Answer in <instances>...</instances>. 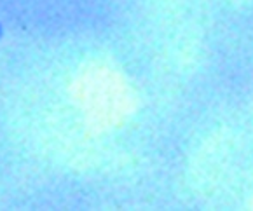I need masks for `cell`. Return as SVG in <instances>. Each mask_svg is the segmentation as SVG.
<instances>
[{
	"instance_id": "obj_1",
	"label": "cell",
	"mask_w": 253,
	"mask_h": 211,
	"mask_svg": "<svg viewBox=\"0 0 253 211\" xmlns=\"http://www.w3.org/2000/svg\"><path fill=\"white\" fill-rule=\"evenodd\" d=\"M5 37V25L2 23V19H0V41Z\"/></svg>"
}]
</instances>
